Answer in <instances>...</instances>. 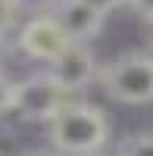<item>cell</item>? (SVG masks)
<instances>
[{"instance_id":"6da1fadb","label":"cell","mask_w":153,"mask_h":156,"mask_svg":"<svg viewBox=\"0 0 153 156\" xmlns=\"http://www.w3.org/2000/svg\"><path fill=\"white\" fill-rule=\"evenodd\" d=\"M47 128L50 144L66 156H97L109 144V119L94 103L69 100Z\"/></svg>"},{"instance_id":"7a4b0ae2","label":"cell","mask_w":153,"mask_h":156,"mask_svg":"<svg viewBox=\"0 0 153 156\" xmlns=\"http://www.w3.org/2000/svg\"><path fill=\"white\" fill-rule=\"evenodd\" d=\"M100 84L116 103L125 106L153 103V53L150 50L119 53L100 69Z\"/></svg>"},{"instance_id":"3957f363","label":"cell","mask_w":153,"mask_h":156,"mask_svg":"<svg viewBox=\"0 0 153 156\" xmlns=\"http://www.w3.org/2000/svg\"><path fill=\"white\" fill-rule=\"evenodd\" d=\"M69 94L62 90L50 72H37L16 81V97H12V112L19 115L22 122H53V115L66 106Z\"/></svg>"},{"instance_id":"277c9868","label":"cell","mask_w":153,"mask_h":156,"mask_svg":"<svg viewBox=\"0 0 153 156\" xmlns=\"http://www.w3.org/2000/svg\"><path fill=\"white\" fill-rule=\"evenodd\" d=\"M16 44H19V50L28 59H37V62H47V66H50V62H53L72 41L62 34V28L56 25V19L44 12V16H31L19 28Z\"/></svg>"},{"instance_id":"5b68a950","label":"cell","mask_w":153,"mask_h":156,"mask_svg":"<svg viewBox=\"0 0 153 156\" xmlns=\"http://www.w3.org/2000/svg\"><path fill=\"white\" fill-rule=\"evenodd\" d=\"M50 78L66 90V94H78L87 84L100 78V66H97V56L87 44H69L62 53L47 66Z\"/></svg>"},{"instance_id":"8992f818","label":"cell","mask_w":153,"mask_h":156,"mask_svg":"<svg viewBox=\"0 0 153 156\" xmlns=\"http://www.w3.org/2000/svg\"><path fill=\"white\" fill-rule=\"evenodd\" d=\"M47 16L56 19V25L72 44H87L91 37H97L100 28H103V19H106L100 9H94L84 0H56Z\"/></svg>"},{"instance_id":"52a82bcc","label":"cell","mask_w":153,"mask_h":156,"mask_svg":"<svg viewBox=\"0 0 153 156\" xmlns=\"http://www.w3.org/2000/svg\"><path fill=\"white\" fill-rule=\"evenodd\" d=\"M119 156H153V131H137L119 147Z\"/></svg>"},{"instance_id":"ba28073f","label":"cell","mask_w":153,"mask_h":156,"mask_svg":"<svg viewBox=\"0 0 153 156\" xmlns=\"http://www.w3.org/2000/svg\"><path fill=\"white\" fill-rule=\"evenodd\" d=\"M16 16H19L16 0H0V37H3L12 25H16Z\"/></svg>"},{"instance_id":"9c48e42d","label":"cell","mask_w":153,"mask_h":156,"mask_svg":"<svg viewBox=\"0 0 153 156\" xmlns=\"http://www.w3.org/2000/svg\"><path fill=\"white\" fill-rule=\"evenodd\" d=\"M12 97H16V81L0 72V115L12 112Z\"/></svg>"},{"instance_id":"30bf717a","label":"cell","mask_w":153,"mask_h":156,"mask_svg":"<svg viewBox=\"0 0 153 156\" xmlns=\"http://www.w3.org/2000/svg\"><path fill=\"white\" fill-rule=\"evenodd\" d=\"M56 0H16V6L19 9H28V12H37V16H44V12L53 9Z\"/></svg>"},{"instance_id":"8fae6325","label":"cell","mask_w":153,"mask_h":156,"mask_svg":"<svg viewBox=\"0 0 153 156\" xmlns=\"http://www.w3.org/2000/svg\"><path fill=\"white\" fill-rule=\"evenodd\" d=\"M128 6L137 12V16L144 19V25L153 22V0H128Z\"/></svg>"},{"instance_id":"7c38bea8","label":"cell","mask_w":153,"mask_h":156,"mask_svg":"<svg viewBox=\"0 0 153 156\" xmlns=\"http://www.w3.org/2000/svg\"><path fill=\"white\" fill-rule=\"evenodd\" d=\"M84 3H91L94 9H100L106 16V12H112V9H119V6H125L128 0H84Z\"/></svg>"},{"instance_id":"4fadbf2b","label":"cell","mask_w":153,"mask_h":156,"mask_svg":"<svg viewBox=\"0 0 153 156\" xmlns=\"http://www.w3.org/2000/svg\"><path fill=\"white\" fill-rule=\"evenodd\" d=\"M147 50H150V53H153V22L147 25Z\"/></svg>"},{"instance_id":"5bb4252c","label":"cell","mask_w":153,"mask_h":156,"mask_svg":"<svg viewBox=\"0 0 153 156\" xmlns=\"http://www.w3.org/2000/svg\"><path fill=\"white\" fill-rule=\"evenodd\" d=\"M3 56H6V41L0 37V62H3Z\"/></svg>"},{"instance_id":"9a60e30c","label":"cell","mask_w":153,"mask_h":156,"mask_svg":"<svg viewBox=\"0 0 153 156\" xmlns=\"http://www.w3.org/2000/svg\"><path fill=\"white\" fill-rule=\"evenodd\" d=\"M22 156H50V153H22Z\"/></svg>"},{"instance_id":"2e32d148","label":"cell","mask_w":153,"mask_h":156,"mask_svg":"<svg viewBox=\"0 0 153 156\" xmlns=\"http://www.w3.org/2000/svg\"><path fill=\"white\" fill-rule=\"evenodd\" d=\"M97 156H100V153H97Z\"/></svg>"}]
</instances>
